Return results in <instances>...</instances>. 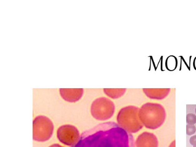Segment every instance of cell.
I'll use <instances>...</instances> for the list:
<instances>
[{
    "label": "cell",
    "instance_id": "cell-1",
    "mask_svg": "<svg viewBox=\"0 0 196 147\" xmlns=\"http://www.w3.org/2000/svg\"><path fill=\"white\" fill-rule=\"evenodd\" d=\"M72 147H134L131 134L114 122L100 124L82 133Z\"/></svg>",
    "mask_w": 196,
    "mask_h": 147
},
{
    "label": "cell",
    "instance_id": "cell-2",
    "mask_svg": "<svg viewBox=\"0 0 196 147\" xmlns=\"http://www.w3.org/2000/svg\"><path fill=\"white\" fill-rule=\"evenodd\" d=\"M139 116L145 127L155 130L164 123L166 114L165 108L162 105L157 103H148L141 106Z\"/></svg>",
    "mask_w": 196,
    "mask_h": 147
},
{
    "label": "cell",
    "instance_id": "cell-3",
    "mask_svg": "<svg viewBox=\"0 0 196 147\" xmlns=\"http://www.w3.org/2000/svg\"><path fill=\"white\" fill-rule=\"evenodd\" d=\"M139 110L140 108L132 105L122 108L117 115L118 125L130 134L139 131L143 127L139 118Z\"/></svg>",
    "mask_w": 196,
    "mask_h": 147
},
{
    "label": "cell",
    "instance_id": "cell-4",
    "mask_svg": "<svg viewBox=\"0 0 196 147\" xmlns=\"http://www.w3.org/2000/svg\"><path fill=\"white\" fill-rule=\"evenodd\" d=\"M115 110L114 104L110 99L101 97L94 100L91 107V112L94 118L106 121L111 118Z\"/></svg>",
    "mask_w": 196,
    "mask_h": 147
},
{
    "label": "cell",
    "instance_id": "cell-5",
    "mask_svg": "<svg viewBox=\"0 0 196 147\" xmlns=\"http://www.w3.org/2000/svg\"><path fill=\"white\" fill-rule=\"evenodd\" d=\"M54 131V125L49 118L38 116L33 121V139L38 142L48 140Z\"/></svg>",
    "mask_w": 196,
    "mask_h": 147
},
{
    "label": "cell",
    "instance_id": "cell-6",
    "mask_svg": "<svg viewBox=\"0 0 196 147\" xmlns=\"http://www.w3.org/2000/svg\"><path fill=\"white\" fill-rule=\"evenodd\" d=\"M57 137L60 142L64 145L73 146L80 139L79 130L72 125H63L58 129Z\"/></svg>",
    "mask_w": 196,
    "mask_h": 147
},
{
    "label": "cell",
    "instance_id": "cell-7",
    "mask_svg": "<svg viewBox=\"0 0 196 147\" xmlns=\"http://www.w3.org/2000/svg\"><path fill=\"white\" fill-rule=\"evenodd\" d=\"M135 145L136 147H158V139L154 134L144 132L138 136Z\"/></svg>",
    "mask_w": 196,
    "mask_h": 147
},
{
    "label": "cell",
    "instance_id": "cell-8",
    "mask_svg": "<svg viewBox=\"0 0 196 147\" xmlns=\"http://www.w3.org/2000/svg\"><path fill=\"white\" fill-rule=\"evenodd\" d=\"M60 94L64 100L75 103L81 99L84 94V89L82 88H60Z\"/></svg>",
    "mask_w": 196,
    "mask_h": 147
},
{
    "label": "cell",
    "instance_id": "cell-9",
    "mask_svg": "<svg viewBox=\"0 0 196 147\" xmlns=\"http://www.w3.org/2000/svg\"><path fill=\"white\" fill-rule=\"evenodd\" d=\"M171 89H143L145 95L152 99L162 100L166 98L170 93Z\"/></svg>",
    "mask_w": 196,
    "mask_h": 147
},
{
    "label": "cell",
    "instance_id": "cell-10",
    "mask_svg": "<svg viewBox=\"0 0 196 147\" xmlns=\"http://www.w3.org/2000/svg\"><path fill=\"white\" fill-rule=\"evenodd\" d=\"M104 93L108 97L112 99H118L124 95L126 89H103Z\"/></svg>",
    "mask_w": 196,
    "mask_h": 147
},
{
    "label": "cell",
    "instance_id": "cell-11",
    "mask_svg": "<svg viewBox=\"0 0 196 147\" xmlns=\"http://www.w3.org/2000/svg\"><path fill=\"white\" fill-rule=\"evenodd\" d=\"M178 59L174 56H169L165 61L166 68L169 71H174L178 67Z\"/></svg>",
    "mask_w": 196,
    "mask_h": 147
},
{
    "label": "cell",
    "instance_id": "cell-12",
    "mask_svg": "<svg viewBox=\"0 0 196 147\" xmlns=\"http://www.w3.org/2000/svg\"><path fill=\"white\" fill-rule=\"evenodd\" d=\"M186 122L188 124L194 125L196 123V116L193 113H189L186 116Z\"/></svg>",
    "mask_w": 196,
    "mask_h": 147
},
{
    "label": "cell",
    "instance_id": "cell-13",
    "mask_svg": "<svg viewBox=\"0 0 196 147\" xmlns=\"http://www.w3.org/2000/svg\"><path fill=\"white\" fill-rule=\"evenodd\" d=\"M196 128L195 125H186V134L188 135H194L196 132Z\"/></svg>",
    "mask_w": 196,
    "mask_h": 147
},
{
    "label": "cell",
    "instance_id": "cell-14",
    "mask_svg": "<svg viewBox=\"0 0 196 147\" xmlns=\"http://www.w3.org/2000/svg\"><path fill=\"white\" fill-rule=\"evenodd\" d=\"M190 143L191 145L196 146V135L193 136L190 138Z\"/></svg>",
    "mask_w": 196,
    "mask_h": 147
},
{
    "label": "cell",
    "instance_id": "cell-15",
    "mask_svg": "<svg viewBox=\"0 0 196 147\" xmlns=\"http://www.w3.org/2000/svg\"><path fill=\"white\" fill-rule=\"evenodd\" d=\"M169 147H175V141H174L170 144V146H169Z\"/></svg>",
    "mask_w": 196,
    "mask_h": 147
},
{
    "label": "cell",
    "instance_id": "cell-16",
    "mask_svg": "<svg viewBox=\"0 0 196 147\" xmlns=\"http://www.w3.org/2000/svg\"><path fill=\"white\" fill-rule=\"evenodd\" d=\"M49 147H63L61 145H59V144H54V145H51Z\"/></svg>",
    "mask_w": 196,
    "mask_h": 147
},
{
    "label": "cell",
    "instance_id": "cell-17",
    "mask_svg": "<svg viewBox=\"0 0 196 147\" xmlns=\"http://www.w3.org/2000/svg\"><path fill=\"white\" fill-rule=\"evenodd\" d=\"M193 66H194V69L196 70V57H195L193 62Z\"/></svg>",
    "mask_w": 196,
    "mask_h": 147
},
{
    "label": "cell",
    "instance_id": "cell-18",
    "mask_svg": "<svg viewBox=\"0 0 196 147\" xmlns=\"http://www.w3.org/2000/svg\"><path fill=\"white\" fill-rule=\"evenodd\" d=\"M195 112H196V110H195Z\"/></svg>",
    "mask_w": 196,
    "mask_h": 147
},
{
    "label": "cell",
    "instance_id": "cell-19",
    "mask_svg": "<svg viewBox=\"0 0 196 147\" xmlns=\"http://www.w3.org/2000/svg\"><path fill=\"white\" fill-rule=\"evenodd\" d=\"M193 147H196V146H194Z\"/></svg>",
    "mask_w": 196,
    "mask_h": 147
}]
</instances>
